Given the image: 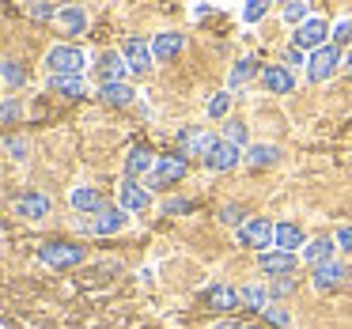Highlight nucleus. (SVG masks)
Wrapping results in <instances>:
<instances>
[{
  "label": "nucleus",
  "instance_id": "6ab92c4d",
  "mask_svg": "<svg viewBox=\"0 0 352 329\" xmlns=\"http://www.w3.org/2000/svg\"><path fill=\"white\" fill-rule=\"evenodd\" d=\"M182 46H186V38L182 34H155V42H152V54H155V61H175L178 54H182Z\"/></svg>",
  "mask_w": 352,
  "mask_h": 329
},
{
  "label": "nucleus",
  "instance_id": "f03ea898",
  "mask_svg": "<svg viewBox=\"0 0 352 329\" xmlns=\"http://www.w3.org/2000/svg\"><path fill=\"white\" fill-rule=\"evenodd\" d=\"M341 65H344L341 61V49L329 42V46H322V49H314V54H311V61H307V76H311L314 84H322V80H329Z\"/></svg>",
  "mask_w": 352,
  "mask_h": 329
},
{
  "label": "nucleus",
  "instance_id": "4468645a",
  "mask_svg": "<svg viewBox=\"0 0 352 329\" xmlns=\"http://www.w3.org/2000/svg\"><path fill=\"white\" fill-rule=\"evenodd\" d=\"M261 273H269V276H296V253H284V250L261 253Z\"/></svg>",
  "mask_w": 352,
  "mask_h": 329
},
{
  "label": "nucleus",
  "instance_id": "c9c22d12",
  "mask_svg": "<svg viewBox=\"0 0 352 329\" xmlns=\"http://www.w3.org/2000/svg\"><path fill=\"white\" fill-rule=\"evenodd\" d=\"M228 106H231V95L228 91L212 95V99H208V117H223V114H228Z\"/></svg>",
  "mask_w": 352,
  "mask_h": 329
},
{
  "label": "nucleus",
  "instance_id": "473e14b6",
  "mask_svg": "<svg viewBox=\"0 0 352 329\" xmlns=\"http://www.w3.org/2000/svg\"><path fill=\"white\" fill-rule=\"evenodd\" d=\"M4 152H8L12 159H27V140L16 137V133H8V137H4Z\"/></svg>",
  "mask_w": 352,
  "mask_h": 329
},
{
  "label": "nucleus",
  "instance_id": "cd10ccee",
  "mask_svg": "<svg viewBox=\"0 0 352 329\" xmlns=\"http://www.w3.org/2000/svg\"><path fill=\"white\" fill-rule=\"evenodd\" d=\"M0 72H4V87H8V91H16V87H23V80H27V72L19 69V61H16V57H4V65H0Z\"/></svg>",
  "mask_w": 352,
  "mask_h": 329
},
{
  "label": "nucleus",
  "instance_id": "79ce46f5",
  "mask_svg": "<svg viewBox=\"0 0 352 329\" xmlns=\"http://www.w3.org/2000/svg\"><path fill=\"white\" fill-rule=\"evenodd\" d=\"M12 122H16V102H4V125H12Z\"/></svg>",
  "mask_w": 352,
  "mask_h": 329
},
{
  "label": "nucleus",
  "instance_id": "9d476101",
  "mask_svg": "<svg viewBox=\"0 0 352 329\" xmlns=\"http://www.w3.org/2000/svg\"><path fill=\"white\" fill-rule=\"evenodd\" d=\"M349 280H352V269L341 265V261H329V265L314 269V288L318 291H333V288H341V284H349Z\"/></svg>",
  "mask_w": 352,
  "mask_h": 329
},
{
  "label": "nucleus",
  "instance_id": "393cba45",
  "mask_svg": "<svg viewBox=\"0 0 352 329\" xmlns=\"http://www.w3.org/2000/svg\"><path fill=\"white\" fill-rule=\"evenodd\" d=\"M57 23H61L69 34H84L87 31V12L76 8V4H72V8H61L57 12Z\"/></svg>",
  "mask_w": 352,
  "mask_h": 329
},
{
  "label": "nucleus",
  "instance_id": "a19ab883",
  "mask_svg": "<svg viewBox=\"0 0 352 329\" xmlns=\"http://www.w3.org/2000/svg\"><path fill=\"white\" fill-rule=\"evenodd\" d=\"M337 250H352V223H344V227H337Z\"/></svg>",
  "mask_w": 352,
  "mask_h": 329
},
{
  "label": "nucleus",
  "instance_id": "4be33fe9",
  "mask_svg": "<svg viewBox=\"0 0 352 329\" xmlns=\"http://www.w3.org/2000/svg\"><path fill=\"white\" fill-rule=\"evenodd\" d=\"M122 227H125V208H114V205H107L95 220V235H114Z\"/></svg>",
  "mask_w": 352,
  "mask_h": 329
},
{
  "label": "nucleus",
  "instance_id": "2f4dec72",
  "mask_svg": "<svg viewBox=\"0 0 352 329\" xmlns=\"http://www.w3.org/2000/svg\"><path fill=\"white\" fill-rule=\"evenodd\" d=\"M265 321H269V326H276V329H288L292 326V314L288 310H284V306H265Z\"/></svg>",
  "mask_w": 352,
  "mask_h": 329
},
{
  "label": "nucleus",
  "instance_id": "f3484780",
  "mask_svg": "<svg viewBox=\"0 0 352 329\" xmlns=\"http://www.w3.org/2000/svg\"><path fill=\"white\" fill-rule=\"evenodd\" d=\"M243 299H239V291L231 288V284H212V288H205V306H212V310H231V306H239Z\"/></svg>",
  "mask_w": 352,
  "mask_h": 329
},
{
  "label": "nucleus",
  "instance_id": "dca6fc26",
  "mask_svg": "<svg viewBox=\"0 0 352 329\" xmlns=\"http://www.w3.org/2000/svg\"><path fill=\"white\" fill-rule=\"evenodd\" d=\"M148 205H152V193H148L144 185H137L133 178H125L122 182V208L125 212H144Z\"/></svg>",
  "mask_w": 352,
  "mask_h": 329
},
{
  "label": "nucleus",
  "instance_id": "58836bf2",
  "mask_svg": "<svg viewBox=\"0 0 352 329\" xmlns=\"http://www.w3.org/2000/svg\"><path fill=\"white\" fill-rule=\"evenodd\" d=\"M27 12H31V19H57V12H61V8H54V4H42V0H38V4H31Z\"/></svg>",
  "mask_w": 352,
  "mask_h": 329
},
{
  "label": "nucleus",
  "instance_id": "f8f14e48",
  "mask_svg": "<svg viewBox=\"0 0 352 329\" xmlns=\"http://www.w3.org/2000/svg\"><path fill=\"white\" fill-rule=\"evenodd\" d=\"M125 72H129L125 57L114 54V49H102V54H99V76H102V84H125Z\"/></svg>",
  "mask_w": 352,
  "mask_h": 329
},
{
  "label": "nucleus",
  "instance_id": "b1692460",
  "mask_svg": "<svg viewBox=\"0 0 352 329\" xmlns=\"http://www.w3.org/2000/svg\"><path fill=\"white\" fill-rule=\"evenodd\" d=\"M239 299H243V306H246V310H258V314H265L269 288H261V284H246V288H239Z\"/></svg>",
  "mask_w": 352,
  "mask_h": 329
},
{
  "label": "nucleus",
  "instance_id": "4c0bfd02",
  "mask_svg": "<svg viewBox=\"0 0 352 329\" xmlns=\"http://www.w3.org/2000/svg\"><path fill=\"white\" fill-rule=\"evenodd\" d=\"M190 201H186V197H167V201H163V216H186V212H190Z\"/></svg>",
  "mask_w": 352,
  "mask_h": 329
},
{
  "label": "nucleus",
  "instance_id": "c756f323",
  "mask_svg": "<svg viewBox=\"0 0 352 329\" xmlns=\"http://www.w3.org/2000/svg\"><path fill=\"white\" fill-rule=\"evenodd\" d=\"M254 72H258V65H254L250 57H243V61H235V69H231V80H228V84H231V87H243L246 80L254 76Z\"/></svg>",
  "mask_w": 352,
  "mask_h": 329
},
{
  "label": "nucleus",
  "instance_id": "0eeeda50",
  "mask_svg": "<svg viewBox=\"0 0 352 329\" xmlns=\"http://www.w3.org/2000/svg\"><path fill=\"white\" fill-rule=\"evenodd\" d=\"M212 144H216V140L208 137L201 125H186V129L178 133V155H201V159H205Z\"/></svg>",
  "mask_w": 352,
  "mask_h": 329
},
{
  "label": "nucleus",
  "instance_id": "7c9ffc66",
  "mask_svg": "<svg viewBox=\"0 0 352 329\" xmlns=\"http://www.w3.org/2000/svg\"><path fill=\"white\" fill-rule=\"evenodd\" d=\"M243 216H246V212H243V205H223V208H220V220L228 223V227H246Z\"/></svg>",
  "mask_w": 352,
  "mask_h": 329
},
{
  "label": "nucleus",
  "instance_id": "20e7f679",
  "mask_svg": "<svg viewBox=\"0 0 352 329\" xmlns=\"http://www.w3.org/2000/svg\"><path fill=\"white\" fill-rule=\"evenodd\" d=\"M186 170H190L186 155H163V159L155 163V170L148 174V190H163V185L178 182V178H186Z\"/></svg>",
  "mask_w": 352,
  "mask_h": 329
},
{
  "label": "nucleus",
  "instance_id": "a18cd8bd",
  "mask_svg": "<svg viewBox=\"0 0 352 329\" xmlns=\"http://www.w3.org/2000/svg\"><path fill=\"white\" fill-rule=\"evenodd\" d=\"M344 69H349V76H352V54H349V57H344Z\"/></svg>",
  "mask_w": 352,
  "mask_h": 329
},
{
  "label": "nucleus",
  "instance_id": "9b49d317",
  "mask_svg": "<svg viewBox=\"0 0 352 329\" xmlns=\"http://www.w3.org/2000/svg\"><path fill=\"white\" fill-rule=\"evenodd\" d=\"M16 216H27V220H42V216H50V197L46 193H38V190H27V193H19L16 197Z\"/></svg>",
  "mask_w": 352,
  "mask_h": 329
},
{
  "label": "nucleus",
  "instance_id": "f704fd0d",
  "mask_svg": "<svg viewBox=\"0 0 352 329\" xmlns=\"http://www.w3.org/2000/svg\"><path fill=\"white\" fill-rule=\"evenodd\" d=\"M265 12H269V4H265V0H246L243 19H246V23H258V19H265Z\"/></svg>",
  "mask_w": 352,
  "mask_h": 329
},
{
  "label": "nucleus",
  "instance_id": "423d86ee",
  "mask_svg": "<svg viewBox=\"0 0 352 329\" xmlns=\"http://www.w3.org/2000/svg\"><path fill=\"white\" fill-rule=\"evenodd\" d=\"M239 246H254V250H261V246H276V223L269 220H246V227H239Z\"/></svg>",
  "mask_w": 352,
  "mask_h": 329
},
{
  "label": "nucleus",
  "instance_id": "37998d69",
  "mask_svg": "<svg viewBox=\"0 0 352 329\" xmlns=\"http://www.w3.org/2000/svg\"><path fill=\"white\" fill-rule=\"evenodd\" d=\"M288 65H303V49L288 46Z\"/></svg>",
  "mask_w": 352,
  "mask_h": 329
},
{
  "label": "nucleus",
  "instance_id": "5701e85b",
  "mask_svg": "<svg viewBox=\"0 0 352 329\" xmlns=\"http://www.w3.org/2000/svg\"><path fill=\"white\" fill-rule=\"evenodd\" d=\"M99 99L107 102V106H129V102L137 99V91H133L129 84H102L99 87Z\"/></svg>",
  "mask_w": 352,
  "mask_h": 329
},
{
  "label": "nucleus",
  "instance_id": "bb28decb",
  "mask_svg": "<svg viewBox=\"0 0 352 329\" xmlns=\"http://www.w3.org/2000/svg\"><path fill=\"white\" fill-rule=\"evenodd\" d=\"M276 155H280V152H276L273 144H250V148H246V159L243 163H250V167H273Z\"/></svg>",
  "mask_w": 352,
  "mask_h": 329
},
{
  "label": "nucleus",
  "instance_id": "ea45409f",
  "mask_svg": "<svg viewBox=\"0 0 352 329\" xmlns=\"http://www.w3.org/2000/svg\"><path fill=\"white\" fill-rule=\"evenodd\" d=\"M296 291V276H280V280L269 288V295H292Z\"/></svg>",
  "mask_w": 352,
  "mask_h": 329
},
{
  "label": "nucleus",
  "instance_id": "6e6552de",
  "mask_svg": "<svg viewBox=\"0 0 352 329\" xmlns=\"http://www.w3.org/2000/svg\"><path fill=\"white\" fill-rule=\"evenodd\" d=\"M243 159H246V155L239 152L235 144H228V140L220 137L212 148H208V155H205V167H208V170H231V167H239Z\"/></svg>",
  "mask_w": 352,
  "mask_h": 329
},
{
  "label": "nucleus",
  "instance_id": "a878e982",
  "mask_svg": "<svg viewBox=\"0 0 352 329\" xmlns=\"http://www.w3.org/2000/svg\"><path fill=\"white\" fill-rule=\"evenodd\" d=\"M50 87L61 99H80L84 95V76H50Z\"/></svg>",
  "mask_w": 352,
  "mask_h": 329
},
{
  "label": "nucleus",
  "instance_id": "e433bc0d",
  "mask_svg": "<svg viewBox=\"0 0 352 329\" xmlns=\"http://www.w3.org/2000/svg\"><path fill=\"white\" fill-rule=\"evenodd\" d=\"M329 38H333V46H352V19H341Z\"/></svg>",
  "mask_w": 352,
  "mask_h": 329
},
{
  "label": "nucleus",
  "instance_id": "412c9836",
  "mask_svg": "<svg viewBox=\"0 0 352 329\" xmlns=\"http://www.w3.org/2000/svg\"><path fill=\"white\" fill-rule=\"evenodd\" d=\"M152 167H155V159L148 148H133L125 155V178H133V182H137V174H152Z\"/></svg>",
  "mask_w": 352,
  "mask_h": 329
},
{
  "label": "nucleus",
  "instance_id": "c85d7f7f",
  "mask_svg": "<svg viewBox=\"0 0 352 329\" xmlns=\"http://www.w3.org/2000/svg\"><path fill=\"white\" fill-rule=\"evenodd\" d=\"M284 19L303 27L307 19H311V4H307V0H292V4H284Z\"/></svg>",
  "mask_w": 352,
  "mask_h": 329
},
{
  "label": "nucleus",
  "instance_id": "f257e3e1",
  "mask_svg": "<svg viewBox=\"0 0 352 329\" xmlns=\"http://www.w3.org/2000/svg\"><path fill=\"white\" fill-rule=\"evenodd\" d=\"M84 65H87V57L80 46H54L46 57V69L54 76H84Z\"/></svg>",
  "mask_w": 352,
  "mask_h": 329
},
{
  "label": "nucleus",
  "instance_id": "1a4fd4ad",
  "mask_svg": "<svg viewBox=\"0 0 352 329\" xmlns=\"http://www.w3.org/2000/svg\"><path fill=\"white\" fill-rule=\"evenodd\" d=\"M122 57H125V65H129V72H148V69H152V61H155L152 46H148L144 38H125Z\"/></svg>",
  "mask_w": 352,
  "mask_h": 329
},
{
  "label": "nucleus",
  "instance_id": "ddd939ff",
  "mask_svg": "<svg viewBox=\"0 0 352 329\" xmlns=\"http://www.w3.org/2000/svg\"><path fill=\"white\" fill-rule=\"evenodd\" d=\"M261 84H265L269 95H292L296 91V76H292L284 65H269V69L261 72Z\"/></svg>",
  "mask_w": 352,
  "mask_h": 329
},
{
  "label": "nucleus",
  "instance_id": "c03bdc74",
  "mask_svg": "<svg viewBox=\"0 0 352 329\" xmlns=\"http://www.w3.org/2000/svg\"><path fill=\"white\" fill-rule=\"evenodd\" d=\"M216 329H243V321H235V318H223V321H216Z\"/></svg>",
  "mask_w": 352,
  "mask_h": 329
},
{
  "label": "nucleus",
  "instance_id": "a211bd4d",
  "mask_svg": "<svg viewBox=\"0 0 352 329\" xmlns=\"http://www.w3.org/2000/svg\"><path fill=\"white\" fill-rule=\"evenodd\" d=\"M333 250H337V238L318 235L314 242H307V246H303V258L311 261L314 269H318V265H329V261H333Z\"/></svg>",
  "mask_w": 352,
  "mask_h": 329
},
{
  "label": "nucleus",
  "instance_id": "72a5a7b5",
  "mask_svg": "<svg viewBox=\"0 0 352 329\" xmlns=\"http://www.w3.org/2000/svg\"><path fill=\"white\" fill-rule=\"evenodd\" d=\"M223 140H228V144H235V148H243V144H246V125H243V122L223 125Z\"/></svg>",
  "mask_w": 352,
  "mask_h": 329
},
{
  "label": "nucleus",
  "instance_id": "7ed1b4c3",
  "mask_svg": "<svg viewBox=\"0 0 352 329\" xmlns=\"http://www.w3.org/2000/svg\"><path fill=\"white\" fill-rule=\"evenodd\" d=\"M38 261L50 269H72L84 261V246H69V242H46L38 250Z\"/></svg>",
  "mask_w": 352,
  "mask_h": 329
},
{
  "label": "nucleus",
  "instance_id": "aec40b11",
  "mask_svg": "<svg viewBox=\"0 0 352 329\" xmlns=\"http://www.w3.org/2000/svg\"><path fill=\"white\" fill-rule=\"evenodd\" d=\"M276 246H280L284 253H292L296 246H307V235H303V227H299V223H292V220L276 223Z\"/></svg>",
  "mask_w": 352,
  "mask_h": 329
},
{
  "label": "nucleus",
  "instance_id": "2eb2a0df",
  "mask_svg": "<svg viewBox=\"0 0 352 329\" xmlns=\"http://www.w3.org/2000/svg\"><path fill=\"white\" fill-rule=\"evenodd\" d=\"M69 201H72V208H76L80 216H84V212H95V216H99L102 208H107V197H102L95 185H80V190H72Z\"/></svg>",
  "mask_w": 352,
  "mask_h": 329
},
{
  "label": "nucleus",
  "instance_id": "39448f33",
  "mask_svg": "<svg viewBox=\"0 0 352 329\" xmlns=\"http://www.w3.org/2000/svg\"><path fill=\"white\" fill-rule=\"evenodd\" d=\"M329 34H333V27H329L326 19H307V23L292 34V46L296 49H322V46H329L326 42Z\"/></svg>",
  "mask_w": 352,
  "mask_h": 329
}]
</instances>
